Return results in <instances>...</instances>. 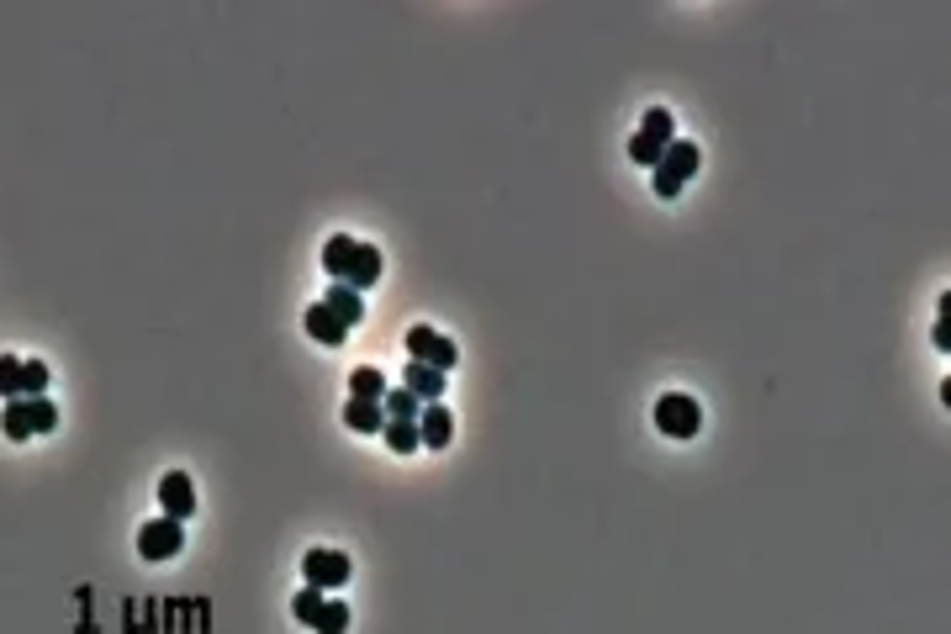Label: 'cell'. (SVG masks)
Listing matches in <instances>:
<instances>
[{"instance_id": "obj_20", "label": "cell", "mask_w": 951, "mask_h": 634, "mask_svg": "<svg viewBox=\"0 0 951 634\" xmlns=\"http://www.w3.org/2000/svg\"><path fill=\"white\" fill-rule=\"evenodd\" d=\"M386 444H391V450H397V455H413L418 450V423H386Z\"/></svg>"}, {"instance_id": "obj_7", "label": "cell", "mask_w": 951, "mask_h": 634, "mask_svg": "<svg viewBox=\"0 0 951 634\" xmlns=\"http://www.w3.org/2000/svg\"><path fill=\"white\" fill-rule=\"evenodd\" d=\"M138 550H143V561H170V555L185 550V534L175 518H148L138 529Z\"/></svg>"}, {"instance_id": "obj_23", "label": "cell", "mask_w": 951, "mask_h": 634, "mask_svg": "<svg viewBox=\"0 0 951 634\" xmlns=\"http://www.w3.org/2000/svg\"><path fill=\"white\" fill-rule=\"evenodd\" d=\"M936 349H951V328H946V307H941V317H936Z\"/></svg>"}, {"instance_id": "obj_5", "label": "cell", "mask_w": 951, "mask_h": 634, "mask_svg": "<svg viewBox=\"0 0 951 634\" xmlns=\"http://www.w3.org/2000/svg\"><path fill=\"white\" fill-rule=\"evenodd\" d=\"M656 428L666 439H693L703 428V407L693 397H682V391H666V397L656 402Z\"/></svg>"}, {"instance_id": "obj_8", "label": "cell", "mask_w": 951, "mask_h": 634, "mask_svg": "<svg viewBox=\"0 0 951 634\" xmlns=\"http://www.w3.org/2000/svg\"><path fill=\"white\" fill-rule=\"evenodd\" d=\"M159 502H164V518L185 524V518L196 513V487H191V476H185V471H170V476L159 481Z\"/></svg>"}, {"instance_id": "obj_14", "label": "cell", "mask_w": 951, "mask_h": 634, "mask_svg": "<svg viewBox=\"0 0 951 634\" xmlns=\"http://www.w3.org/2000/svg\"><path fill=\"white\" fill-rule=\"evenodd\" d=\"M307 333H312L317 344H328V349H333V344H344V333H349V328H344L323 302H317V307H307Z\"/></svg>"}, {"instance_id": "obj_12", "label": "cell", "mask_w": 951, "mask_h": 634, "mask_svg": "<svg viewBox=\"0 0 951 634\" xmlns=\"http://www.w3.org/2000/svg\"><path fill=\"white\" fill-rule=\"evenodd\" d=\"M333 317H339V323L344 328H354V323H360V317H365V296L360 291H349V286H339V281H333V291H328V302H323Z\"/></svg>"}, {"instance_id": "obj_3", "label": "cell", "mask_w": 951, "mask_h": 634, "mask_svg": "<svg viewBox=\"0 0 951 634\" xmlns=\"http://www.w3.org/2000/svg\"><path fill=\"white\" fill-rule=\"evenodd\" d=\"M698 164H703V148L687 143V138H677V143H671L666 154L656 159V180H650V185H656V196H661V201H677V191L698 175Z\"/></svg>"}, {"instance_id": "obj_19", "label": "cell", "mask_w": 951, "mask_h": 634, "mask_svg": "<svg viewBox=\"0 0 951 634\" xmlns=\"http://www.w3.org/2000/svg\"><path fill=\"white\" fill-rule=\"evenodd\" d=\"M0 397L6 402L22 397V360H16V354H0Z\"/></svg>"}, {"instance_id": "obj_6", "label": "cell", "mask_w": 951, "mask_h": 634, "mask_svg": "<svg viewBox=\"0 0 951 634\" xmlns=\"http://www.w3.org/2000/svg\"><path fill=\"white\" fill-rule=\"evenodd\" d=\"M349 555L344 550H307L302 555V576H307V587H317V592H339L344 582H349Z\"/></svg>"}, {"instance_id": "obj_18", "label": "cell", "mask_w": 951, "mask_h": 634, "mask_svg": "<svg viewBox=\"0 0 951 634\" xmlns=\"http://www.w3.org/2000/svg\"><path fill=\"white\" fill-rule=\"evenodd\" d=\"M22 402H27L32 434H53V428H59V407H53L48 397H22Z\"/></svg>"}, {"instance_id": "obj_10", "label": "cell", "mask_w": 951, "mask_h": 634, "mask_svg": "<svg viewBox=\"0 0 951 634\" xmlns=\"http://www.w3.org/2000/svg\"><path fill=\"white\" fill-rule=\"evenodd\" d=\"M402 381H407V391H413V397L428 407V402H439L444 397V370H428V365H418V360H407V370H402Z\"/></svg>"}, {"instance_id": "obj_9", "label": "cell", "mask_w": 951, "mask_h": 634, "mask_svg": "<svg viewBox=\"0 0 951 634\" xmlns=\"http://www.w3.org/2000/svg\"><path fill=\"white\" fill-rule=\"evenodd\" d=\"M418 439H423V450H444V444L455 439V418L444 413L439 402H428L418 413Z\"/></svg>"}, {"instance_id": "obj_22", "label": "cell", "mask_w": 951, "mask_h": 634, "mask_svg": "<svg viewBox=\"0 0 951 634\" xmlns=\"http://www.w3.org/2000/svg\"><path fill=\"white\" fill-rule=\"evenodd\" d=\"M317 608H323V592H317V587H302V592H296V598H291V613H296V624H312V619H317Z\"/></svg>"}, {"instance_id": "obj_16", "label": "cell", "mask_w": 951, "mask_h": 634, "mask_svg": "<svg viewBox=\"0 0 951 634\" xmlns=\"http://www.w3.org/2000/svg\"><path fill=\"white\" fill-rule=\"evenodd\" d=\"M312 629H317V634H344V629H349V608H344V598H323V608H317Z\"/></svg>"}, {"instance_id": "obj_4", "label": "cell", "mask_w": 951, "mask_h": 634, "mask_svg": "<svg viewBox=\"0 0 951 634\" xmlns=\"http://www.w3.org/2000/svg\"><path fill=\"white\" fill-rule=\"evenodd\" d=\"M407 354H413L418 365H428V370H444V376H450L455 360H460V349L444 339L439 328H428V323H413V328H407Z\"/></svg>"}, {"instance_id": "obj_13", "label": "cell", "mask_w": 951, "mask_h": 634, "mask_svg": "<svg viewBox=\"0 0 951 634\" xmlns=\"http://www.w3.org/2000/svg\"><path fill=\"white\" fill-rule=\"evenodd\" d=\"M381 413H386V423H418V413H423V402L413 397L407 386H391L386 397H381Z\"/></svg>"}, {"instance_id": "obj_2", "label": "cell", "mask_w": 951, "mask_h": 634, "mask_svg": "<svg viewBox=\"0 0 951 634\" xmlns=\"http://www.w3.org/2000/svg\"><path fill=\"white\" fill-rule=\"evenodd\" d=\"M671 143H677V122H671V111L650 106L640 117V127H634V138H629V159L640 164V170H656V159L666 154Z\"/></svg>"}, {"instance_id": "obj_1", "label": "cell", "mask_w": 951, "mask_h": 634, "mask_svg": "<svg viewBox=\"0 0 951 634\" xmlns=\"http://www.w3.org/2000/svg\"><path fill=\"white\" fill-rule=\"evenodd\" d=\"M381 249L376 244H360V238H349V233H333L328 244H323V270L333 275L339 286L349 291H370L381 281Z\"/></svg>"}, {"instance_id": "obj_15", "label": "cell", "mask_w": 951, "mask_h": 634, "mask_svg": "<svg viewBox=\"0 0 951 634\" xmlns=\"http://www.w3.org/2000/svg\"><path fill=\"white\" fill-rule=\"evenodd\" d=\"M386 376L376 365H360V370H349V397H360V402H381L386 397Z\"/></svg>"}, {"instance_id": "obj_21", "label": "cell", "mask_w": 951, "mask_h": 634, "mask_svg": "<svg viewBox=\"0 0 951 634\" xmlns=\"http://www.w3.org/2000/svg\"><path fill=\"white\" fill-rule=\"evenodd\" d=\"M43 391H48V365L22 360V397H43Z\"/></svg>"}, {"instance_id": "obj_17", "label": "cell", "mask_w": 951, "mask_h": 634, "mask_svg": "<svg viewBox=\"0 0 951 634\" xmlns=\"http://www.w3.org/2000/svg\"><path fill=\"white\" fill-rule=\"evenodd\" d=\"M0 428H6V439H11V444L32 439V418H27V402H22V397L6 402V413H0Z\"/></svg>"}, {"instance_id": "obj_11", "label": "cell", "mask_w": 951, "mask_h": 634, "mask_svg": "<svg viewBox=\"0 0 951 634\" xmlns=\"http://www.w3.org/2000/svg\"><path fill=\"white\" fill-rule=\"evenodd\" d=\"M344 423L354 428V434H381V428H386V413H381V402L349 397V402H344Z\"/></svg>"}]
</instances>
